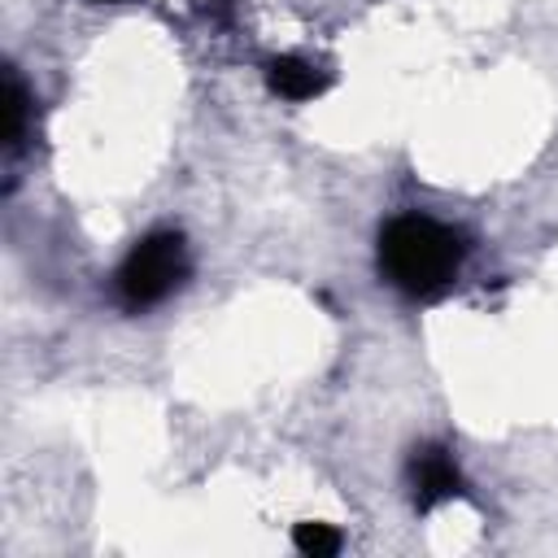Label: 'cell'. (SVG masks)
Wrapping results in <instances>:
<instances>
[{
  "label": "cell",
  "instance_id": "cell-1",
  "mask_svg": "<svg viewBox=\"0 0 558 558\" xmlns=\"http://www.w3.org/2000/svg\"><path fill=\"white\" fill-rule=\"evenodd\" d=\"M462 262H466L462 231L427 214H401L379 231V270L397 292L414 301L445 296L462 275Z\"/></svg>",
  "mask_w": 558,
  "mask_h": 558
},
{
  "label": "cell",
  "instance_id": "cell-2",
  "mask_svg": "<svg viewBox=\"0 0 558 558\" xmlns=\"http://www.w3.org/2000/svg\"><path fill=\"white\" fill-rule=\"evenodd\" d=\"M187 279V244L179 231H148L118 266V301L126 310H153Z\"/></svg>",
  "mask_w": 558,
  "mask_h": 558
},
{
  "label": "cell",
  "instance_id": "cell-3",
  "mask_svg": "<svg viewBox=\"0 0 558 558\" xmlns=\"http://www.w3.org/2000/svg\"><path fill=\"white\" fill-rule=\"evenodd\" d=\"M410 493H414L418 510H432V506L453 501V497L466 493L462 471H458V462H453V453L445 445L414 449V458H410Z\"/></svg>",
  "mask_w": 558,
  "mask_h": 558
},
{
  "label": "cell",
  "instance_id": "cell-4",
  "mask_svg": "<svg viewBox=\"0 0 558 558\" xmlns=\"http://www.w3.org/2000/svg\"><path fill=\"white\" fill-rule=\"evenodd\" d=\"M327 70H318V65H310V61H301V57H270L266 61V87L279 96V100H314V96H323L327 92Z\"/></svg>",
  "mask_w": 558,
  "mask_h": 558
},
{
  "label": "cell",
  "instance_id": "cell-5",
  "mask_svg": "<svg viewBox=\"0 0 558 558\" xmlns=\"http://www.w3.org/2000/svg\"><path fill=\"white\" fill-rule=\"evenodd\" d=\"M292 545H296L305 558H331V554H340L344 536H340L331 523H296Z\"/></svg>",
  "mask_w": 558,
  "mask_h": 558
},
{
  "label": "cell",
  "instance_id": "cell-6",
  "mask_svg": "<svg viewBox=\"0 0 558 558\" xmlns=\"http://www.w3.org/2000/svg\"><path fill=\"white\" fill-rule=\"evenodd\" d=\"M4 144L9 148H17L22 144V131H26V87H22V78L9 70V96H4Z\"/></svg>",
  "mask_w": 558,
  "mask_h": 558
},
{
  "label": "cell",
  "instance_id": "cell-7",
  "mask_svg": "<svg viewBox=\"0 0 558 558\" xmlns=\"http://www.w3.org/2000/svg\"><path fill=\"white\" fill-rule=\"evenodd\" d=\"M96 4H122V0H96Z\"/></svg>",
  "mask_w": 558,
  "mask_h": 558
}]
</instances>
